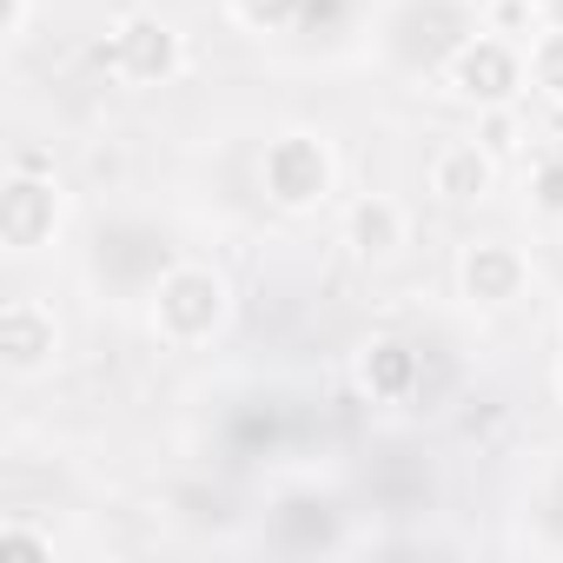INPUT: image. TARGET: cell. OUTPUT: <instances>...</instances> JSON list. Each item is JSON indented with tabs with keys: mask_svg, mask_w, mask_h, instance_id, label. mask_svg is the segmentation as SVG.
Wrapping results in <instances>:
<instances>
[{
	"mask_svg": "<svg viewBox=\"0 0 563 563\" xmlns=\"http://www.w3.org/2000/svg\"><path fill=\"white\" fill-rule=\"evenodd\" d=\"M192 258L179 225L153 206H107L87 219L80 245H74V265H80V286L100 299V306H146L153 286Z\"/></svg>",
	"mask_w": 563,
	"mask_h": 563,
	"instance_id": "6da1fadb",
	"label": "cell"
},
{
	"mask_svg": "<svg viewBox=\"0 0 563 563\" xmlns=\"http://www.w3.org/2000/svg\"><path fill=\"white\" fill-rule=\"evenodd\" d=\"M471 34H484V0H385L372 21V60L378 74L424 87L444 80Z\"/></svg>",
	"mask_w": 563,
	"mask_h": 563,
	"instance_id": "7a4b0ae2",
	"label": "cell"
},
{
	"mask_svg": "<svg viewBox=\"0 0 563 563\" xmlns=\"http://www.w3.org/2000/svg\"><path fill=\"white\" fill-rule=\"evenodd\" d=\"M306 438V411L286 385H225L206 411V451L212 464H278Z\"/></svg>",
	"mask_w": 563,
	"mask_h": 563,
	"instance_id": "3957f363",
	"label": "cell"
},
{
	"mask_svg": "<svg viewBox=\"0 0 563 563\" xmlns=\"http://www.w3.org/2000/svg\"><path fill=\"white\" fill-rule=\"evenodd\" d=\"M258 543L278 556H339L352 550V504L319 477H278L258 504Z\"/></svg>",
	"mask_w": 563,
	"mask_h": 563,
	"instance_id": "277c9868",
	"label": "cell"
},
{
	"mask_svg": "<svg viewBox=\"0 0 563 563\" xmlns=\"http://www.w3.org/2000/svg\"><path fill=\"white\" fill-rule=\"evenodd\" d=\"M225 325H232V278L206 258H179L146 299V332L166 352H206Z\"/></svg>",
	"mask_w": 563,
	"mask_h": 563,
	"instance_id": "5b68a950",
	"label": "cell"
},
{
	"mask_svg": "<svg viewBox=\"0 0 563 563\" xmlns=\"http://www.w3.org/2000/svg\"><path fill=\"white\" fill-rule=\"evenodd\" d=\"M339 192V153L325 133L312 126H286V133H272L258 146V199L272 212H286V219H312L325 212Z\"/></svg>",
	"mask_w": 563,
	"mask_h": 563,
	"instance_id": "8992f818",
	"label": "cell"
},
{
	"mask_svg": "<svg viewBox=\"0 0 563 563\" xmlns=\"http://www.w3.org/2000/svg\"><path fill=\"white\" fill-rule=\"evenodd\" d=\"M100 67H107L120 87H133V93L173 87V80L186 74V34H179L166 14L133 8V14H120V21L107 27V41H100Z\"/></svg>",
	"mask_w": 563,
	"mask_h": 563,
	"instance_id": "52a82bcc",
	"label": "cell"
},
{
	"mask_svg": "<svg viewBox=\"0 0 563 563\" xmlns=\"http://www.w3.org/2000/svg\"><path fill=\"white\" fill-rule=\"evenodd\" d=\"M451 278H457V299L471 312H517L530 299V252L504 232H477L457 245Z\"/></svg>",
	"mask_w": 563,
	"mask_h": 563,
	"instance_id": "ba28073f",
	"label": "cell"
},
{
	"mask_svg": "<svg viewBox=\"0 0 563 563\" xmlns=\"http://www.w3.org/2000/svg\"><path fill=\"white\" fill-rule=\"evenodd\" d=\"M451 100L477 107V113H497V107H517V93L530 87V67H523V47L504 41V34H471L457 47V60L444 67L438 80Z\"/></svg>",
	"mask_w": 563,
	"mask_h": 563,
	"instance_id": "9c48e42d",
	"label": "cell"
},
{
	"mask_svg": "<svg viewBox=\"0 0 563 563\" xmlns=\"http://www.w3.org/2000/svg\"><path fill=\"white\" fill-rule=\"evenodd\" d=\"M54 232H60V179L21 159L8 173V192H0V245L14 258H34L41 245H54Z\"/></svg>",
	"mask_w": 563,
	"mask_h": 563,
	"instance_id": "30bf717a",
	"label": "cell"
},
{
	"mask_svg": "<svg viewBox=\"0 0 563 563\" xmlns=\"http://www.w3.org/2000/svg\"><path fill=\"white\" fill-rule=\"evenodd\" d=\"M497 179H504V166H497L490 140H438L424 159V192L444 212H477L497 192Z\"/></svg>",
	"mask_w": 563,
	"mask_h": 563,
	"instance_id": "8fae6325",
	"label": "cell"
},
{
	"mask_svg": "<svg viewBox=\"0 0 563 563\" xmlns=\"http://www.w3.org/2000/svg\"><path fill=\"white\" fill-rule=\"evenodd\" d=\"M510 543L530 556L563 563V451H543L523 484H517V510H510Z\"/></svg>",
	"mask_w": 563,
	"mask_h": 563,
	"instance_id": "7c38bea8",
	"label": "cell"
},
{
	"mask_svg": "<svg viewBox=\"0 0 563 563\" xmlns=\"http://www.w3.org/2000/svg\"><path fill=\"white\" fill-rule=\"evenodd\" d=\"M54 358H60V319H54V306H41V299H8L0 306V365H8V378H41V372H54Z\"/></svg>",
	"mask_w": 563,
	"mask_h": 563,
	"instance_id": "4fadbf2b",
	"label": "cell"
},
{
	"mask_svg": "<svg viewBox=\"0 0 563 563\" xmlns=\"http://www.w3.org/2000/svg\"><path fill=\"white\" fill-rule=\"evenodd\" d=\"M358 391L372 405H418V385H424V339H405V332H378L358 345Z\"/></svg>",
	"mask_w": 563,
	"mask_h": 563,
	"instance_id": "5bb4252c",
	"label": "cell"
},
{
	"mask_svg": "<svg viewBox=\"0 0 563 563\" xmlns=\"http://www.w3.org/2000/svg\"><path fill=\"white\" fill-rule=\"evenodd\" d=\"M339 239L358 265H385L411 245V206L398 192H358L339 219Z\"/></svg>",
	"mask_w": 563,
	"mask_h": 563,
	"instance_id": "9a60e30c",
	"label": "cell"
},
{
	"mask_svg": "<svg viewBox=\"0 0 563 563\" xmlns=\"http://www.w3.org/2000/svg\"><path fill=\"white\" fill-rule=\"evenodd\" d=\"M166 504H173V523H186V530H192V537H206V543H225V537H232V523H239L232 497H225L212 477H192V484H179Z\"/></svg>",
	"mask_w": 563,
	"mask_h": 563,
	"instance_id": "2e32d148",
	"label": "cell"
},
{
	"mask_svg": "<svg viewBox=\"0 0 563 563\" xmlns=\"http://www.w3.org/2000/svg\"><path fill=\"white\" fill-rule=\"evenodd\" d=\"M385 0H306V14H299V34L292 41H312V47H339L352 41L365 21H378Z\"/></svg>",
	"mask_w": 563,
	"mask_h": 563,
	"instance_id": "e0dca14e",
	"label": "cell"
},
{
	"mask_svg": "<svg viewBox=\"0 0 563 563\" xmlns=\"http://www.w3.org/2000/svg\"><path fill=\"white\" fill-rule=\"evenodd\" d=\"M225 21L239 34H258V41H292L299 34V14H306V0H219Z\"/></svg>",
	"mask_w": 563,
	"mask_h": 563,
	"instance_id": "ac0fdd59",
	"label": "cell"
},
{
	"mask_svg": "<svg viewBox=\"0 0 563 563\" xmlns=\"http://www.w3.org/2000/svg\"><path fill=\"white\" fill-rule=\"evenodd\" d=\"M523 199H530V212L563 219V140H550V146L523 166Z\"/></svg>",
	"mask_w": 563,
	"mask_h": 563,
	"instance_id": "d6986e66",
	"label": "cell"
},
{
	"mask_svg": "<svg viewBox=\"0 0 563 563\" xmlns=\"http://www.w3.org/2000/svg\"><path fill=\"white\" fill-rule=\"evenodd\" d=\"M523 67H530V93H543L550 107H563V27H543L523 47Z\"/></svg>",
	"mask_w": 563,
	"mask_h": 563,
	"instance_id": "ffe728a7",
	"label": "cell"
},
{
	"mask_svg": "<svg viewBox=\"0 0 563 563\" xmlns=\"http://www.w3.org/2000/svg\"><path fill=\"white\" fill-rule=\"evenodd\" d=\"M484 34H504L517 47H530L543 34V14H537V0H484Z\"/></svg>",
	"mask_w": 563,
	"mask_h": 563,
	"instance_id": "44dd1931",
	"label": "cell"
},
{
	"mask_svg": "<svg viewBox=\"0 0 563 563\" xmlns=\"http://www.w3.org/2000/svg\"><path fill=\"white\" fill-rule=\"evenodd\" d=\"M0 563H54V537L34 530L27 517H8V530H0Z\"/></svg>",
	"mask_w": 563,
	"mask_h": 563,
	"instance_id": "7402d4cb",
	"label": "cell"
},
{
	"mask_svg": "<svg viewBox=\"0 0 563 563\" xmlns=\"http://www.w3.org/2000/svg\"><path fill=\"white\" fill-rule=\"evenodd\" d=\"M34 27V0H8V14H0V34H8V47H21Z\"/></svg>",
	"mask_w": 563,
	"mask_h": 563,
	"instance_id": "603a6c76",
	"label": "cell"
},
{
	"mask_svg": "<svg viewBox=\"0 0 563 563\" xmlns=\"http://www.w3.org/2000/svg\"><path fill=\"white\" fill-rule=\"evenodd\" d=\"M556 391H563V352H556Z\"/></svg>",
	"mask_w": 563,
	"mask_h": 563,
	"instance_id": "cb8c5ba5",
	"label": "cell"
}]
</instances>
